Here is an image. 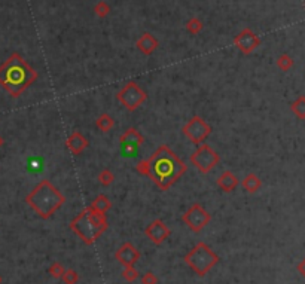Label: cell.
<instances>
[{
	"label": "cell",
	"mask_w": 305,
	"mask_h": 284,
	"mask_svg": "<svg viewBox=\"0 0 305 284\" xmlns=\"http://www.w3.org/2000/svg\"><path fill=\"white\" fill-rule=\"evenodd\" d=\"M186 164L167 144H161L147 159L136 164V171L150 179L161 191H168L186 173Z\"/></svg>",
	"instance_id": "6da1fadb"
},
{
	"label": "cell",
	"mask_w": 305,
	"mask_h": 284,
	"mask_svg": "<svg viewBox=\"0 0 305 284\" xmlns=\"http://www.w3.org/2000/svg\"><path fill=\"white\" fill-rule=\"evenodd\" d=\"M39 78V73L17 52L0 66V86L11 97L18 98Z\"/></svg>",
	"instance_id": "7a4b0ae2"
},
{
	"label": "cell",
	"mask_w": 305,
	"mask_h": 284,
	"mask_svg": "<svg viewBox=\"0 0 305 284\" xmlns=\"http://www.w3.org/2000/svg\"><path fill=\"white\" fill-rule=\"evenodd\" d=\"M26 202L40 219L48 220L64 205L66 197L53 182L43 179L27 194Z\"/></svg>",
	"instance_id": "3957f363"
},
{
	"label": "cell",
	"mask_w": 305,
	"mask_h": 284,
	"mask_svg": "<svg viewBox=\"0 0 305 284\" xmlns=\"http://www.w3.org/2000/svg\"><path fill=\"white\" fill-rule=\"evenodd\" d=\"M69 226L72 232L78 235L83 244L91 246L108 231L109 222L106 214L92 211L86 207L76 217H73Z\"/></svg>",
	"instance_id": "277c9868"
},
{
	"label": "cell",
	"mask_w": 305,
	"mask_h": 284,
	"mask_svg": "<svg viewBox=\"0 0 305 284\" xmlns=\"http://www.w3.org/2000/svg\"><path fill=\"white\" fill-rule=\"evenodd\" d=\"M185 263L198 277H206L221 260L219 255L206 243H196L183 257Z\"/></svg>",
	"instance_id": "5b68a950"
},
{
	"label": "cell",
	"mask_w": 305,
	"mask_h": 284,
	"mask_svg": "<svg viewBox=\"0 0 305 284\" xmlns=\"http://www.w3.org/2000/svg\"><path fill=\"white\" fill-rule=\"evenodd\" d=\"M191 164L198 170L201 174H209L212 170L219 164L221 155L207 143H201L198 147L192 152L189 158Z\"/></svg>",
	"instance_id": "8992f818"
},
{
	"label": "cell",
	"mask_w": 305,
	"mask_h": 284,
	"mask_svg": "<svg viewBox=\"0 0 305 284\" xmlns=\"http://www.w3.org/2000/svg\"><path fill=\"white\" fill-rule=\"evenodd\" d=\"M116 100L122 104V107H125V110L136 112L147 100V94L136 82L130 81L118 91Z\"/></svg>",
	"instance_id": "52a82bcc"
},
{
	"label": "cell",
	"mask_w": 305,
	"mask_h": 284,
	"mask_svg": "<svg viewBox=\"0 0 305 284\" xmlns=\"http://www.w3.org/2000/svg\"><path fill=\"white\" fill-rule=\"evenodd\" d=\"M210 220H212V214L198 202L192 204L182 214V222L195 234H198V232H201L202 229H204L206 226L210 223Z\"/></svg>",
	"instance_id": "ba28073f"
},
{
	"label": "cell",
	"mask_w": 305,
	"mask_h": 284,
	"mask_svg": "<svg viewBox=\"0 0 305 284\" xmlns=\"http://www.w3.org/2000/svg\"><path fill=\"white\" fill-rule=\"evenodd\" d=\"M182 133L188 140L198 146L212 134V125L201 116H194L183 125Z\"/></svg>",
	"instance_id": "9c48e42d"
},
{
	"label": "cell",
	"mask_w": 305,
	"mask_h": 284,
	"mask_svg": "<svg viewBox=\"0 0 305 284\" xmlns=\"http://www.w3.org/2000/svg\"><path fill=\"white\" fill-rule=\"evenodd\" d=\"M144 235L152 244L161 246L171 235V231L163 219H155L144 228Z\"/></svg>",
	"instance_id": "30bf717a"
},
{
	"label": "cell",
	"mask_w": 305,
	"mask_h": 284,
	"mask_svg": "<svg viewBox=\"0 0 305 284\" xmlns=\"http://www.w3.org/2000/svg\"><path fill=\"white\" fill-rule=\"evenodd\" d=\"M115 259L125 268V266H136V263L140 260V252L136 249V246L130 241H125L121 244V247L115 253Z\"/></svg>",
	"instance_id": "8fae6325"
},
{
	"label": "cell",
	"mask_w": 305,
	"mask_h": 284,
	"mask_svg": "<svg viewBox=\"0 0 305 284\" xmlns=\"http://www.w3.org/2000/svg\"><path fill=\"white\" fill-rule=\"evenodd\" d=\"M143 143H144V137H143L134 127L127 128V130L121 134V137H119L121 149H122L125 153L136 152Z\"/></svg>",
	"instance_id": "7c38bea8"
},
{
	"label": "cell",
	"mask_w": 305,
	"mask_h": 284,
	"mask_svg": "<svg viewBox=\"0 0 305 284\" xmlns=\"http://www.w3.org/2000/svg\"><path fill=\"white\" fill-rule=\"evenodd\" d=\"M66 146L67 149L73 153V155H81L85 149H88L89 146V142L88 139L81 133V131H73L67 140H66Z\"/></svg>",
	"instance_id": "4fadbf2b"
},
{
	"label": "cell",
	"mask_w": 305,
	"mask_h": 284,
	"mask_svg": "<svg viewBox=\"0 0 305 284\" xmlns=\"http://www.w3.org/2000/svg\"><path fill=\"white\" fill-rule=\"evenodd\" d=\"M237 46L244 52V54H250L253 49H255L259 45V39L253 34L250 30H244L241 31V34L235 39Z\"/></svg>",
	"instance_id": "5bb4252c"
},
{
	"label": "cell",
	"mask_w": 305,
	"mask_h": 284,
	"mask_svg": "<svg viewBox=\"0 0 305 284\" xmlns=\"http://www.w3.org/2000/svg\"><path fill=\"white\" fill-rule=\"evenodd\" d=\"M216 185L221 191L226 192V194H231L232 191L237 189V186L240 185L237 176L231 171V170H225V171L218 177L216 180Z\"/></svg>",
	"instance_id": "9a60e30c"
},
{
	"label": "cell",
	"mask_w": 305,
	"mask_h": 284,
	"mask_svg": "<svg viewBox=\"0 0 305 284\" xmlns=\"http://www.w3.org/2000/svg\"><path fill=\"white\" fill-rule=\"evenodd\" d=\"M262 186V180L259 179L258 174L255 173H249L244 176V179L241 180V188L249 192V194H256Z\"/></svg>",
	"instance_id": "2e32d148"
},
{
	"label": "cell",
	"mask_w": 305,
	"mask_h": 284,
	"mask_svg": "<svg viewBox=\"0 0 305 284\" xmlns=\"http://www.w3.org/2000/svg\"><path fill=\"white\" fill-rule=\"evenodd\" d=\"M88 208L92 210V211L101 213V214H106L112 208V201L105 194H100L92 199V202L88 205Z\"/></svg>",
	"instance_id": "e0dca14e"
},
{
	"label": "cell",
	"mask_w": 305,
	"mask_h": 284,
	"mask_svg": "<svg viewBox=\"0 0 305 284\" xmlns=\"http://www.w3.org/2000/svg\"><path fill=\"white\" fill-rule=\"evenodd\" d=\"M157 46H158L157 39H155L154 36H152V34H149V33L143 34V36L140 37V40L137 42V48H139L143 54H146V55H150L152 52H154V51L157 49Z\"/></svg>",
	"instance_id": "ac0fdd59"
},
{
	"label": "cell",
	"mask_w": 305,
	"mask_h": 284,
	"mask_svg": "<svg viewBox=\"0 0 305 284\" xmlns=\"http://www.w3.org/2000/svg\"><path fill=\"white\" fill-rule=\"evenodd\" d=\"M95 127L101 133H109L115 127V121L109 113H101V115L95 119Z\"/></svg>",
	"instance_id": "d6986e66"
},
{
	"label": "cell",
	"mask_w": 305,
	"mask_h": 284,
	"mask_svg": "<svg viewBox=\"0 0 305 284\" xmlns=\"http://www.w3.org/2000/svg\"><path fill=\"white\" fill-rule=\"evenodd\" d=\"M290 110L298 119H305V95H299L290 104Z\"/></svg>",
	"instance_id": "ffe728a7"
},
{
	"label": "cell",
	"mask_w": 305,
	"mask_h": 284,
	"mask_svg": "<svg viewBox=\"0 0 305 284\" xmlns=\"http://www.w3.org/2000/svg\"><path fill=\"white\" fill-rule=\"evenodd\" d=\"M97 180L101 186H111L113 182H115V174L112 173V170L111 168H105V170H101V171L98 173L97 176Z\"/></svg>",
	"instance_id": "44dd1931"
},
{
	"label": "cell",
	"mask_w": 305,
	"mask_h": 284,
	"mask_svg": "<svg viewBox=\"0 0 305 284\" xmlns=\"http://www.w3.org/2000/svg\"><path fill=\"white\" fill-rule=\"evenodd\" d=\"M64 271H66V268H64V265L61 262H53V263H51V266L48 268L49 275L53 277V278H55V280H61Z\"/></svg>",
	"instance_id": "7402d4cb"
},
{
	"label": "cell",
	"mask_w": 305,
	"mask_h": 284,
	"mask_svg": "<svg viewBox=\"0 0 305 284\" xmlns=\"http://www.w3.org/2000/svg\"><path fill=\"white\" fill-rule=\"evenodd\" d=\"M277 67L283 72H287L293 67V60H292V57L287 55V54H283L280 55L278 58H277Z\"/></svg>",
	"instance_id": "603a6c76"
},
{
	"label": "cell",
	"mask_w": 305,
	"mask_h": 284,
	"mask_svg": "<svg viewBox=\"0 0 305 284\" xmlns=\"http://www.w3.org/2000/svg\"><path fill=\"white\" fill-rule=\"evenodd\" d=\"M121 275H122V278H124L127 283H134V281L140 277V274H139V271L136 269V266H125V268L122 269Z\"/></svg>",
	"instance_id": "cb8c5ba5"
},
{
	"label": "cell",
	"mask_w": 305,
	"mask_h": 284,
	"mask_svg": "<svg viewBox=\"0 0 305 284\" xmlns=\"http://www.w3.org/2000/svg\"><path fill=\"white\" fill-rule=\"evenodd\" d=\"M64 284H78L79 283V274L75 269H66L61 277Z\"/></svg>",
	"instance_id": "d4e9b609"
},
{
	"label": "cell",
	"mask_w": 305,
	"mask_h": 284,
	"mask_svg": "<svg viewBox=\"0 0 305 284\" xmlns=\"http://www.w3.org/2000/svg\"><path fill=\"white\" fill-rule=\"evenodd\" d=\"M141 284H158L160 283V278L155 272H152V271H147L141 275L140 278Z\"/></svg>",
	"instance_id": "484cf974"
},
{
	"label": "cell",
	"mask_w": 305,
	"mask_h": 284,
	"mask_svg": "<svg viewBox=\"0 0 305 284\" xmlns=\"http://www.w3.org/2000/svg\"><path fill=\"white\" fill-rule=\"evenodd\" d=\"M188 28H189L192 33H198V31L201 30V23H199L198 20H191V21L188 23Z\"/></svg>",
	"instance_id": "4316f807"
},
{
	"label": "cell",
	"mask_w": 305,
	"mask_h": 284,
	"mask_svg": "<svg viewBox=\"0 0 305 284\" xmlns=\"http://www.w3.org/2000/svg\"><path fill=\"white\" fill-rule=\"evenodd\" d=\"M97 14L100 15V17H105V15H108V12H109V8L105 5V3H100L98 6H97Z\"/></svg>",
	"instance_id": "83f0119b"
},
{
	"label": "cell",
	"mask_w": 305,
	"mask_h": 284,
	"mask_svg": "<svg viewBox=\"0 0 305 284\" xmlns=\"http://www.w3.org/2000/svg\"><path fill=\"white\" fill-rule=\"evenodd\" d=\"M296 269H298V272L305 278V257L298 263V266H296Z\"/></svg>",
	"instance_id": "f1b7e54d"
},
{
	"label": "cell",
	"mask_w": 305,
	"mask_h": 284,
	"mask_svg": "<svg viewBox=\"0 0 305 284\" xmlns=\"http://www.w3.org/2000/svg\"><path fill=\"white\" fill-rule=\"evenodd\" d=\"M3 143H5V140H3V137H2V136H0V147L3 146Z\"/></svg>",
	"instance_id": "f546056e"
},
{
	"label": "cell",
	"mask_w": 305,
	"mask_h": 284,
	"mask_svg": "<svg viewBox=\"0 0 305 284\" xmlns=\"http://www.w3.org/2000/svg\"><path fill=\"white\" fill-rule=\"evenodd\" d=\"M3 283V277H2V274H0V284Z\"/></svg>",
	"instance_id": "4dcf8cb0"
}]
</instances>
